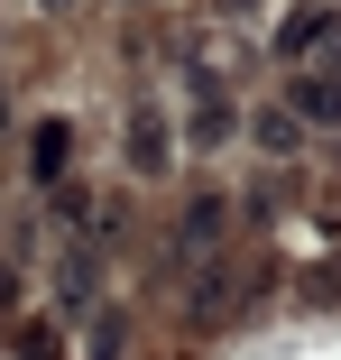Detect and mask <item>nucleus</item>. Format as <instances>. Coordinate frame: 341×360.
Returning <instances> with one entry per match:
<instances>
[{
	"label": "nucleus",
	"instance_id": "3",
	"mask_svg": "<svg viewBox=\"0 0 341 360\" xmlns=\"http://www.w3.org/2000/svg\"><path fill=\"white\" fill-rule=\"evenodd\" d=\"M286 111L305 129H341V65H295L286 75Z\"/></svg>",
	"mask_w": 341,
	"mask_h": 360
},
{
	"label": "nucleus",
	"instance_id": "6",
	"mask_svg": "<svg viewBox=\"0 0 341 360\" xmlns=\"http://www.w3.org/2000/svg\"><path fill=\"white\" fill-rule=\"evenodd\" d=\"M194 139H203V148H222V139H231V111L213 102V84H203V102H194Z\"/></svg>",
	"mask_w": 341,
	"mask_h": 360
},
{
	"label": "nucleus",
	"instance_id": "4",
	"mask_svg": "<svg viewBox=\"0 0 341 360\" xmlns=\"http://www.w3.org/2000/svg\"><path fill=\"white\" fill-rule=\"evenodd\" d=\"M213 240H222V203L203 194V203L185 212V259H203V250H213Z\"/></svg>",
	"mask_w": 341,
	"mask_h": 360
},
{
	"label": "nucleus",
	"instance_id": "5",
	"mask_svg": "<svg viewBox=\"0 0 341 360\" xmlns=\"http://www.w3.org/2000/svg\"><path fill=\"white\" fill-rule=\"evenodd\" d=\"M295 139H305V120H295L286 102H277V111H258V148H277V158H286Z\"/></svg>",
	"mask_w": 341,
	"mask_h": 360
},
{
	"label": "nucleus",
	"instance_id": "2",
	"mask_svg": "<svg viewBox=\"0 0 341 360\" xmlns=\"http://www.w3.org/2000/svg\"><path fill=\"white\" fill-rule=\"evenodd\" d=\"M277 56H286V75H295V65H332L341 56V10H286Z\"/></svg>",
	"mask_w": 341,
	"mask_h": 360
},
{
	"label": "nucleus",
	"instance_id": "1",
	"mask_svg": "<svg viewBox=\"0 0 341 360\" xmlns=\"http://www.w3.org/2000/svg\"><path fill=\"white\" fill-rule=\"evenodd\" d=\"M120 158H129V176H166V167H175V129H166V111L129 102V120H120Z\"/></svg>",
	"mask_w": 341,
	"mask_h": 360
}]
</instances>
